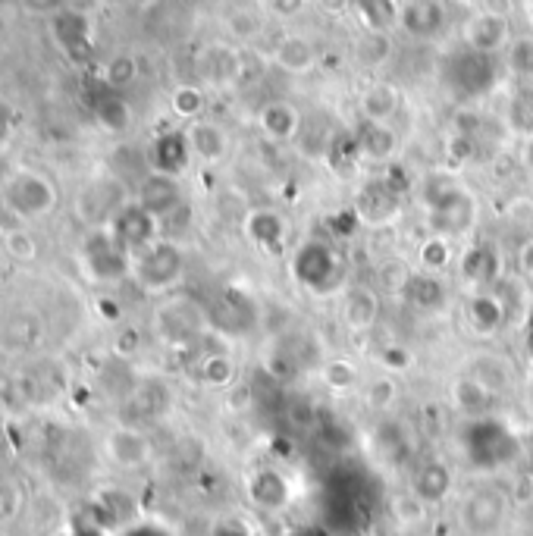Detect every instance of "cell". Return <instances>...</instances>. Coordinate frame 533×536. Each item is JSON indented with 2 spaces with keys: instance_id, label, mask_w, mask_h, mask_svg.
<instances>
[{
  "instance_id": "cell-1",
  "label": "cell",
  "mask_w": 533,
  "mask_h": 536,
  "mask_svg": "<svg viewBox=\"0 0 533 536\" xmlns=\"http://www.w3.org/2000/svg\"><path fill=\"white\" fill-rule=\"evenodd\" d=\"M0 204L7 207L10 217H16L22 223H38L54 214L57 185L38 170L19 167L0 182Z\"/></svg>"
},
{
  "instance_id": "cell-2",
  "label": "cell",
  "mask_w": 533,
  "mask_h": 536,
  "mask_svg": "<svg viewBox=\"0 0 533 536\" xmlns=\"http://www.w3.org/2000/svg\"><path fill=\"white\" fill-rule=\"evenodd\" d=\"M465 458L477 471H499L508 468L518 458V439L505 424L493 421V417H474L465 430Z\"/></svg>"
},
{
  "instance_id": "cell-3",
  "label": "cell",
  "mask_w": 533,
  "mask_h": 536,
  "mask_svg": "<svg viewBox=\"0 0 533 536\" xmlns=\"http://www.w3.org/2000/svg\"><path fill=\"white\" fill-rule=\"evenodd\" d=\"M182 267H185V258H182L179 245L157 239L148 248L132 254L129 276L138 283V289H145L151 295H164V292H170V289L179 286Z\"/></svg>"
},
{
  "instance_id": "cell-4",
  "label": "cell",
  "mask_w": 533,
  "mask_h": 536,
  "mask_svg": "<svg viewBox=\"0 0 533 536\" xmlns=\"http://www.w3.org/2000/svg\"><path fill=\"white\" fill-rule=\"evenodd\" d=\"M458 521L471 536H496L508 521V493L499 486H477L461 499Z\"/></svg>"
},
{
  "instance_id": "cell-5",
  "label": "cell",
  "mask_w": 533,
  "mask_h": 536,
  "mask_svg": "<svg viewBox=\"0 0 533 536\" xmlns=\"http://www.w3.org/2000/svg\"><path fill=\"white\" fill-rule=\"evenodd\" d=\"M82 264L91 279H98V283H113V279L129 276L132 258L120 248V242L110 236V229H95V236H91L82 248Z\"/></svg>"
},
{
  "instance_id": "cell-6",
  "label": "cell",
  "mask_w": 533,
  "mask_h": 536,
  "mask_svg": "<svg viewBox=\"0 0 533 536\" xmlns=\"http://www.w3.org/2000/svg\"><path fill=\"white\" fill-rule=\"evenodd\" d=\"M126 204H129V198L123 192V185L113 179H98V182L85 185V192L76 198L82 220L95 229H107Z\"/></svg>"
},
{
  "instance_id": "cell-7",
  "label": "cell",
  "mask_w": 533,
  "mask_h": 536,
  "mask_svg": "<svg viewBox=\"0 0 533 536\" xmlns=\"http://www.w3.org/2000/svg\"><path fill=\"white\" fill-rule=\"evenodd\" d=\"M107 229H110V236L120 242V248L129 254V258L142 248H148L151 242H157V217L148 214L138 201H129L123 211L113 217V223Z\"/></svg>"
},
{
  "instance_id": "cell-8",
  "label": "cell",
  "mask_w": 533,
  "mask_h": 536,
  "mask_svg": "<svg viewBox=\"0 0 533 536\" xmlns=\"http://www.w3.org/2000/svg\"><path fill=\"white\" fill-rule=\"evenodd\" d=\"M295 276L311 292H327V289L336 286V279L342 276V264L327 245L308 242L305 248L295 254Z\"/></svg>"
},
{
  "instance_id": "cell-9",
  "label": "cell",
  "mask_w": 533,
  "mask_h": 536,
  "mask_svg": "<svg viewBox=\"0 0 533 536\" xmlns=\"http://www.w3.org/2000/svg\"><path fill=\"white\" fill-rule=\"evenodd\" d=\"M204 330V314L198 311L195 301L173 298L157 311V336L170 345L192 342Z\"/></svg>"
},
{
  "instance_id": "cell-10",
  "label": "cell",
  "mask_w": 533,
  "mask_h": 536,
  "mask_svg": "<svg viewBox=\"0 0 533 536\" xmlns=\"http://www.w3.org/2000/svg\"><path fill=\"white\" fill-rule=\"evenodd\" d=\"M465 41L468 48L483 54V57H496L502 51H508L512 44V22L502 13H490V10H480L468 26H465Z\"/></svg>"
},
{
  "instance_id": "cell-11",
  "label": "cell",
  "mask_w": 533,
  "mask_h": 536,
  "mask_svg": "<svg viewBox=\"0 0 533 536\" xmlns=\"http://www.w3.org/2000/svg\"><path fill=\"white\" fill-rule=\"evenodd\" d=\"M104 449H107V458L113 464L135 471V468H142V464H148V458H151V439L142 430H135V427H117V430L107 433Z\"/></svg>"
},
{
  "instance_id": "cell-12",
  "label": "cell",
  "mask_w": 533,
  "mask_h": 536,
  "mask_svg": "<svg viewBox=\"0 0 533 536\" xmlns=\"http://www.w3.org/2000/svg\"><path fill=\"white\" fill-rule=\"evenodd\" d=\"M399 22L414 38H433L446 26V7L443 0H405L399 10Z\"/></svg>"
},
{
  "instance_id": "cell-13",
  "label": "cell",
  "mask_w": 533,
  "mask_h": 536,
  "mask_svg": "<svg viewBox=\"0 0 533 536\" xmlns=\"http://www.w3.org/2000/svg\"><path fill=\"white\" fill-rule=\"evenodd\" d=\"M138 204H142L148 214H154L157 220H167L176 211V207L182 204V192H179L176 176L151 173L142 182V189H138Z\"/></svg>"
},
{
  "instance_id": "cell-14",
  "label": "cell",
  "mask_w": 533,
  "mask_h": 536,
  "mask_svg": "<svg viewBox=\"0 0 533 536\" xmlns=\"http://www.w3.org/2000/svg\"><path fill=\"white\" fill-rule=\"evenodd\" d=\"M273 63L289 76H308L317 66V48L308 35H283L273 48Z\"/></svg>"
},
{
  "instance_id": "cell-15",
  "label": "cell",
  "mask_w": 533,
  "mask_h": 536,
  "mask_svg": "<svg viewBox=\"0 0 533 536\" xmlns=\"http://www.w3.org/2000/svg\"><path fill=\"white\" fill-rule=\"evenodd\" d=\"M508 320V311L502 305V298L496 292H486V289H477L468 301V323L471 330L480 336V339H490L496 336Z\"/></svg>"
},
{
  "instance_id": "cell-16",
  "label": "cell",
  "mask_w": 533,
  "mask_h": 536,
  "mask_svg": "<svg viewBox=\"0 0 533 536\" xmlns=\"http://www.w3.org/2000/svg\"><path fill=\"white\" fill-rule=\"evenodd\" d=\"M185 138H189L192 157L204 163H220L229 151V138L223 126H217L214 120H192L189 129H185Z\"/></svg>"
},
{
  "instance_id": "cell-17",
  "label": "cell",
  "mask_w": 533,
  "mask_h": 536,
  "mask_svg": "<svg viewBox=\"0 0 533 536\" xmlns=\"http://www.w3.org/2000/svg\"><path fill=\"white\" fill-rule=\"evenodd\" d=\"M380 317V298L367 286H352L342 301V320L352 333H367Z\"/></svg>"
},
{
  "instance_id": "cell-18",
  "label": "cell",
  "mask_w": 533,
  "mask_h": 536,
  "mask_svg": "<svg viewBox=\"0 0 533 536\" xmlns=\"http://www.w3.org/2000/svg\"><path fill=\"white\" fill-rule=\"evenodd\" d=\"M411 493L421 499L424 505H436L443 502L452 493V471L443 461H427L417 468V474L411 477Z\"/></svg>"
},
{
  "instance_id": "cell-19",
  "label": "cell",
  "mask_w": 533,
  "mask_h": 536,
  "mask_svg": "<svg viewBox=\"0 0 533 536\" xmlns=\"http://www.w3.org/2000/svg\"><path fill=\"white\" fill-rule=\"evenodd\" d=\"M258 126L273 142H292L301 132V113L289 101H270L258 113Z\"/></svg>"
},
{
  "instance_id": "cell-20",
  "label": "cell",
  "mask_w": 533,
  "mask_h": 536,
  "mask_svg": "<svg viewBox=\"0 0 533 536\" xmlns=\"http://www.w3.org/2000/svg\"><path fill=\"white\" fill-rule=\"evenodd\" d=\"M461 276L468 279L474 289H486L490 283L499 279V251L483 242V245H474L461 254Z\"/></svg>"
},
{
  "instance_id": "cell-21",
  "label": "cell",
  "mask_w": 533,
  "mask_h": 536,
  "mask_svg": "<svg viewBox=\"0 0 533 536\" xmlns=\"http://www.w3.org/2000/svg\"><path fill=\"white\" fill-rule=\"evenodd\" d=\"M493 399H496V395L486 392L471 374L452 380V386H449V402H452V408H455L461 417H468V421H474V417H486V411H490Z\"/></svg>"
},
{
  "instance_id": "cell-22",
  "label": "cell",
  "mask_w": 533,
  "mask_h": 536,
  "mask_svg": "<svg viewBox=\"0 0 533 536\" xmlns=\"http://www.w3.org/2000/svg\"><path fill=\"white\" fill-rule=\"evenodd\" d=\"M248 499L264 511H276L289 502V483L280 471L264 468L248 477Z\"/></svg>"
},
{
  "instance_id": "cell-23",
  "label": "cell",
  "mask_w": 533,
  "mask_h": 536,
  "mask_svg": "<svg viewBox=\"0 0 533 536\" xmlns=\"http://www.w3.org/2000/svg\"><path fill=\"white\" fill-rule=\"evenodd\" d=\"M192 157L189 148V138L185 132H170L164 138H157L154 151H151V163H154V173H167V176H179L185 170V163Z\"/></svg>"
},
{
  "instance_id": "cell-24",
  "label": "cell",
  "mask_w": 533,
  "mask_h": 536,
  "mask_svg": "<svg viewBox=\"0 0 533 536\" xmlns=\"http://www.w3.org/2000/svg\"><path fill=\"white\" fill-rule=\"evenodd\" d=\"M204 79L214 85H233L236 79H242L245 73V60L236 48H226V44H217L204 54Z\"/></svg>"
},
{
  "instance_id": "cell-25",
  "label": "cell",
  "mask_w": 533,
  "mask_h": 536,
  "mask_svg": "<svg viewBox=\"0 0 533 536\" xmlns=\"http://www.w3.org/2000/svg\"><path fill=\"white\" fill-rule=\"evenodd\" d=\"M402 104V95L396 85L389 82H374L361 95V116L367 123H389Z\"/></svg>"
},
{
  "instance_id": "cell-26",
  "label": "cell",
  "mask_w": 533,
  "mask_h": 536,
  "mask_svg": "<svg viewBox=\"0 0 533 536\" xmlns=\"http://www.w3.org/2000/svg\"><path fill=\"white\" fill-rule=\"evenodd\" d=\"M355 145L367 160L383 163V160H389L392 154L399 151V135L392 132L389 123H367L364 120V126H361V132L355 138Z\"/></svg>"
},
{
  "instance_id": "cell-27",
  "label": "cell",
  "mask_w": 533,
  "mask_h": 536,
  "mask_svg": "<svg viewBox=\"0 0 533 536\" xmlns=\"http://www.w3.org/2000/svg\"><path fill=\"white\" fill-rule=\"evenodd\" d=\"M468 374L490 395H502L508 386H512V364H508L505 358H499V355H490V352L474 355Z\"/></svg>"
},
{
  "instance_id": "cell-28",
  "label": "cell",
  "mask_w": 533,
  "mask_h": 536,
  "mask_svg": "<svg viewBox=\"0 0 533 536\" xmlns=\"http://www.w3.org/2000/svg\"><path fill=\"white\" fill-rule=\"evenodd\" d=\"M248 229V239L258 245L261 251L273 254L283 248V239H286V226H283V217H276L270 211H254L245 223Z\"/></svg>"
},
{
  "instance_id": "cell-29",
  "label": "cell",
  "mask_w": 533,
  "mask_h": 536,
  "mask_svg": "<svg viewBox=\"0 0 533 536\" xmlns=\"http://www.w3.org/2000/svg\"><path fill=\"white\" fill-rule=\"evenodd\" d=\"M355 10L367 32H386L392 22H399V4L396 0H355Z\"/></svg>"
},
{
  "instance_id": "cell-30",
  "label": "cell",
  "mask_w": 533,
  "mask_h": 536,
  "mask_svg": "<svg viewBox=\"0 0 533 536\" xmlns=\"http://www.w3.org/2000/svg\"><path fill=\"white\" fill-rule=\"evenodd\" d=\"M54 29H57V38L66 51H76V48H85L91 41V29H88V19L82 13H73V10H63L54 16Z\"/></svg>"
},
{
  "instance_id": "cell-31",
  "label": "cell",
  "mask_w": 533,
  "mask_h": 536,
  "mask_svg": "<svg viewBox=\"0 0 533 536\" xmlns=\"http://www.w3.org/2000/svg\"><path fill=\"white\" fill-rule=\"evenodd\" d=\"M405 298L417 308H439L443 305V286L436 283L433 273H414L405 283Z\"/></svg>"
},
{
  "instance_id": "cell-32",
  "label": "cell",
  "mask_w": 533,
  "mask_h": 536,
  "mask_svg": "<svg viewBox=\"0 0 533 536\" xmlns=\"http://www.w3.org/2000/svg\"><path fill=\"white\" fill-rule=\"evenodd\" d=\"M201 380L207 386H214V389H229L236 383V361L217 352V355H207L204 364H201Z\"/></svg>"
},
{
  "instance_id": "cell-33",
  "label": "cell",
  "mask_w": 533,
  "mask_h": 536,
  "mask_svg": "<svg viewBox=\"0 0 533 536\" xmlns=\"http://www.w3.org/2000/svg\"><path fill=\"white\" fill-rule=\"evenodd\" d=\"M417 258H421L424 273H433V276H436V273L449 270V264L455 261V251H452L449 239L433 236V239H427V242L421 245V251H417Z\"/></svg>"
},
{
  "instance_id": "cell-34",
  "label": "cell",
  "mask_w": 533,
  "mask_h": 536,
  "mask_svg": "<svg viewBox=\"0 0 533 536\" xmlns=\"http://www.w3.org/2000/svg\"><path fill=\"white\" fill-rule=\"evenodd\" d=\"M98 123L107 132H126L129 123H132V110H129V104L120 95H107L98 104Z\"/></svg>"
},
{
  "instance_id": "cell-35",
  "label": "cell",
  "mask_w": 533,
  "mask_h": 536,
  "mask_svg": "<svg viewBox=\"0 0 533 536\" xmlns=\"http://www.w3.org/2000/svg\"><path fill=\"white\" fill-rule=\"evenodd\" d=\"M323 383L333 392H352L358 386V367L345 358H333L323 364Z\"/></svg>"
},
{
  "instance_id": "cell-36",
  "label": "cell",
  "mask_w": 533,
  "mask_h": 536,
  "mask_svg": "<svg viewBox=\"0 0 533 536\" xmlns=\"http://www.w3.org/2000/svg\"><path fill=\"white\" fill-rule=\"evenodd\" d=\"M396 395H399L396 380H392V374H383L377 380H370V386L364 389V405L370 411H389L396 405Z\"/></svg>"
},
{
  "instance_id": "cell-37",
  "label": "cell",
  "mask_w": 533,
  "mask_h": 536,
  "mask_svg": "<svg viewBox=\"0 0 533 536\" xmlns=\"http://www.w3.org/2000/svg\"><path fill=\"white\" fill-rule=\"evenodd\" d=\"M173 113L182 116V120H201V113H204V91L198 85H179L173 91Z\"/></svg>"
},
{
  "instance_id": "cell-38",
  "label": "cell",
  "mask_w": 533,
  "mask_h": 536,
  "mask_svg": "<svg viewBox=\"0 0 533 536\" xmlns=\"http://www.w3.org/2000/svg\"><path fill=\"white\" fill-rule=\"evenodd\" d=\"M261 26H264V19H261V13L254 10V7H239V10H233V13L226 16L229 35L239 38V41H251L254 35L261 32Z\"/></svg>"
},
{
  "instance_id": "cell-39",
  "label": "cell",
  "mask_w": 533,
  "mask_h": 536,
  "mask_svg": "<svg viewBox=\"0 0 533 536\" xmlns=\"http://www.w3.org/2000/svg\"><path fill=\"white\" fill-rule=\"evenodd\" d=\"M389 54H392V38H389V32H364V38L358 41V57H361L367 66L386 63Z\"/></svg>"
},
{
  "instance_id": "cell-40",
  "label": "cell",
  "mask_w": 533,
  "mask_h": 536,
  "mask_svg": "<svg viewBox=\"0 0 533 536\" xmlns=\"http://www.w3.org/2000/svg\"><path fill=\"white\" fill-rule=\"evenodd\" d=\"M505 63H508V69H512L515 76L530 79L533 76V38L524 35V38H515L512 44H508Z\"/></svg>"
},
{
  "instance_id": "cell-41",
  "label": "cell",
  "mask_w": 533,
  "mask_h": 536,
  "mask_svg": "<svg viewBox=\"0 0 533 536\" xmlns=\"http://www.w3.org/2000/svg\"><path fill=\"white\" fill-rule=\"evenodd\" d=\"M424 515H427V505L417 499L414 493L399 496L396 502H392V518H396L399 524H417Z\"/></svg>"
},
{
  "instance_id": "cell-42",
  "label": "cell",
  "mask_w": 533,
  "mask_h": 536,
  "mask_svg": "<svg viewBox=\"0 0 533 536\" xmlns=\"http://www.w3.org/2000/svg\"><path fill=\"white\" fill-rule=\"evenodd\" d=\"M411 364H414V355L408 352L405 345H383L380 367L386 370V374H405Z\"/></svg>"
},
{
  "instance_id": "cell-43",
  "label": "cell",
  "mask_w": 533,
  "mask_h": 536,
  "mask_svg": "<svg viewBox=\"0 0 533 536\" xmlns=\"http://www.w3.org/2000/svg\"><path fill=\"white\" fill-rule=\"evenodd\" d=\"M135 79V60L132 57H117L107 66V82L113 88H126Z\"/></svg>"
},
{
  "instance_id": "cell-44",
  "label": "cell",
  "mask_w": 533,
  "mask_h": 536,
  "mask_svg": "<svg viewBox=\"0 0 533 536\" xmlns=\"http://www.w3.org/2000/svg\"><path fill=\"white\" fill-rule=\"evenodd\" d=\"M289 421H292L295 427H311V424H314V405L305 402V399H295V402L289 405Z\"/></svg>"
},
{
  "instance_id": "cell-45",
  "label": "cell",
  "mask_w": 533,
  "mask_h": 536,
  "mask_svg": "<svg viewBox=\"0 0 533 536\" xmlns=\"http://www.w3.org/2000/svg\"><path fill=\"white\" fill-rule=\"evenodd\" d=\"M305 4H308V0H267L270 13H273V16H280V19H292V16H298L301 10H305Z\"/></svg>"
},
{
  "instance_id": "cell-46",
  "label": "cell",
  "mask_w": 533,
  "mask_h": 536,
  "mask_svg": "<svg viewBox=\"0 0 533 536\" xmlns=\"http://www.w3.org/2000/svg\"><path fill=\"white\" fill-rule=\"evenodd\" d=\"M22 7L38 16H57L66 10V0H22Z\"/></svg>"
},
{
  "instance_id": "cell-47",
  "label": "cell",
  "mask_w": 533,
  "mask_h": 536,
  "mask_svg": "<svg viewBox=\"0 0 533 536\" xmlns=\"http://www.w3.org/2000/svg\"><path fill=\"white\" fill-rule=\"evenodd\" d=\"M251 405V389L245 383L239 386H229V395H226V408H233V411H245Z\"/></svg>"
},
{
  "instance_id": "cell-48",
  "label": "cell",
  "mask_w": 533,
  "mask_h": 536,
  "mask_svg": "<svg viewBox=\"0 0 533 536\" xmlns=\"http://www.w3.org/2000/svg\"><path fill=\"white\" fill-rule=\"evenodd\" d=\"M515 530H518V536H533V499H530V502H521Z\"/></svg>"
},
{
  "instance_id": "cell-49",
  "label": "cell",
  "mask_w": 533,
  "mask_h": 536,
  "mask_svg": "<svg viewBox=\"0 0 533 536\" xmlns=\"http://www.w3.org/2000/svg\"><path fill=\"white\" fill-rule=\"evenodd\" d=\"M521 113L533 116V88L518 91V98H515V104H512V120H518Z\"/></svg>"
},
{
  "instance_id": "cell-50",
  "label": "cell",
  "mask_w": 533,
  "mask_h": 536,
  "mask_svg": "<svg viewBox=\"0 0 533 536\" xmlns=\"http://www.w3.org/2000/svg\"><path fill=\"white\" fill-rule=\"evenodd\" d=\"M518 267H521V273L524 276H530L533 279V239L518 251Z\"/></svg>"
},
{
  "instance_id": "cell-51",
  "label": "cell",
  "mask_w": 533,
  "mask_h": 536,
  "mask_svg": "<svg viewBox=\"0 0 533 536\" xmlns=\"http://www.w3.org/2000/svg\"><path fill=\"white\" fill-rule=\"evenodd\" d=\"M317 4L327 13H345L349 7H355V0H317Z\"/></svg>"
},
{
  "instance_id": "cell-52",
  "label": "cell",
  "mask_w": 533,
  "mask_h": 536,
  "mask_svg": "<svg viewBox=\"0 0 533 536\" xmlns=\"http://www.w3.org/2000/svg\"><path fill=\"white\" fill-rule=\"evenodd\" d=\"M524 160H527V167L533 170V135H530V142H527V151H524Z\"/></svg>"
},
{
  "instance_id": "cell-53",
  "label": "cell",
  "mask_w": 533,
  "mask_h": 536,
  "mask_svg": "<svg viewBox=\"0 0 533 536\" xmlns=\"http://www.w3.org/2000/svg\"><path fill=\"white\" fill-rule=\"evenodd\" d=\"M129 4H132V7H142V10H145V7H154L157 0H129Z\"/></svg>"
}]
</instances>
